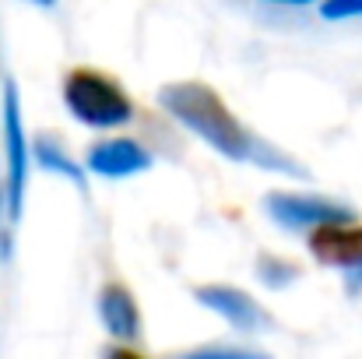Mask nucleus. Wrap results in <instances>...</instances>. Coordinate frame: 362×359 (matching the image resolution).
I'll use <instances>...</instances> for the list:
<instances>
[{"instance_id":"2","label":"nucleus","mask_w":362,"mask_h":359,"mask_svg":"<svg viewBox=\"0 0 362 359\" xmlns=\"http://www.w3.org/2000/svg\"><path fill=\"white\" fill-rule=\"evenodd\" d=\"M310 250L317 261L324 264H341V268H356L362 264V226L352 222H324L310 233Z\"/></svg>"},{"instance_id":"1","label":"nucleus","mask_w":362,"mask_h":359,"mask_svg":"<svg viewBox=\"0 0 362 359\" xmlns=\"http://www.w3.org/2000/svg\"><path fill=\"white\" fill-rule=\"evenodd\" d=\"M67 103L78 117L95 120V123H113V120L130 117V99L117 85L113 74L78 67L67 74Z\"/></svg>"}]
</instances>
